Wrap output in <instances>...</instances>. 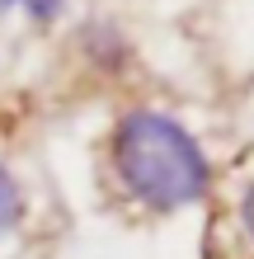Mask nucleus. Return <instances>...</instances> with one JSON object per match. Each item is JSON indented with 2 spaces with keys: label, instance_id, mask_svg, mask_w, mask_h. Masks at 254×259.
Instances as JSON below:
<instances>
[{
  "label": "nucleus",
  "instance_id": "f03ea898",
  "mask_svg": "<svg viewBox=\"0 0 254 259\" xmlns=\"http://www.w3.org/2000/svg\"><path fill=\"white\" fill-rule=\"evenodd\" d=\"M231 217H235V240H240V245H245V254L254 259V175L240 184V193H235Z\"/></svg>",
  "mask_w": 254,
  "mask_h": 259
},
{
  "label": "nucleus",
  "instance_id": "f257e3e1",
  "mask_svg": "<svg viewBox=\"0 0 254 259\" xmlns=\"http://www.w3.org/2000/svg\"><path fill=\"white\" fill-rule=\"evenodd\" d=\"M113 175L132 203L146 212H179L198 203L212 184L202 146L165 113H127L113 127Z\"/></svg>",
  "mask_w": 254,
  "mask_h": 259
},
{
  "label": "nucleus",
  "instance_id": "7ed1b4c3",
  "mask_svg": "<svg viewBox=\"0 0 254 259\" xmlns=\"http://www.w3.org/2000/svg\"><path fill=\"white\" fill-rule=\"evenodd\" d=\"M19 217H24V193H19V184H14V175L0 165V240L19 226Z\"/></svg>",
  "mask_w": 254,
  "mask_h": 259
},
{
  "label": "nucleus",
  "instance_id": "20e7f679",
  "mask_svg": "<svg viewBox=\"0 0 254 259\" xmlns=\"http://www.w3.org/2000/svg\"><path fill=\"white\" fill-rule=\"evenodd\" d=\"M10 5H24L33 19H52V14L62 10V0H10Z\"/></svg>",
  "mask_w": 254,
  "mask_h": 259
}]
</instances>
